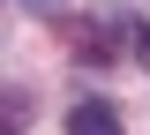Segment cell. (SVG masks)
Returning a JSON list of instances; mask_svg holds the SVG:
<instances>
[{"instance_id":"1","label":"cell","mask_w":150,"mask_h":135,"mask_svg":"<svg viewBox=\"0 0 150 135\" xmlns=\"http://www.w3.org/2000/svg\"><path fill=\"white\" fill-rule=\"evenodd\" d=\"M112 30H120V23H105V15H83V23L68 30V38H75V60H83V68L112 60Z\"/></svg>"},{"instance_id":"2","label":"cell","mask_w":150,"mask_h":135,"mask_svg":"<svg viewBox=\"0 0 150 135\" xmlns=\"http://www.w3.org/2000/svg\"><path fill=\"white\" fill-rule=\"evenodd\" d=\"M68 135H128V128L105 98H83V105H68Z\"/></svg>"},{"instance_id":"3","label":"cell","mask_w":150,"mask_h":135,"mask_svg":"<svg viewBox=\"0 0 150 135\" xmlns=\"http://www.w3.org/2000/svg\"><path fill=\"white\" fill-rule=\"evenodd\" d=\"M30 105H38V98L23 90V83H8V105H0V120H8V135H23V128H30Z\"/></svg>"},{"instance_id":"4","label":"cell","mask_w":150,"mask_h":135,"mask_svg":"<svg viewBox=\"0 0 150 135\" xmlns=\"http://www.w3.org/2000/svg\"><path fill=\"white\" fill-rule=\"evenodd\" d=\"M128 60L150 68V23H128Z\"/></svg>"},{"instance_id":"5","label":"cell","mask_w":150,"mask_h":135,"mask_svg":"<svg viewBox=\"0 0 150 135\" xmlns=\"http://www.w3.org/2000/svg\"><path fill=\"white\" fill-rule=\"evenodd\" d=\"M15 8H30V15H60V0H15Z\"/></svg>"}]
</instances>
